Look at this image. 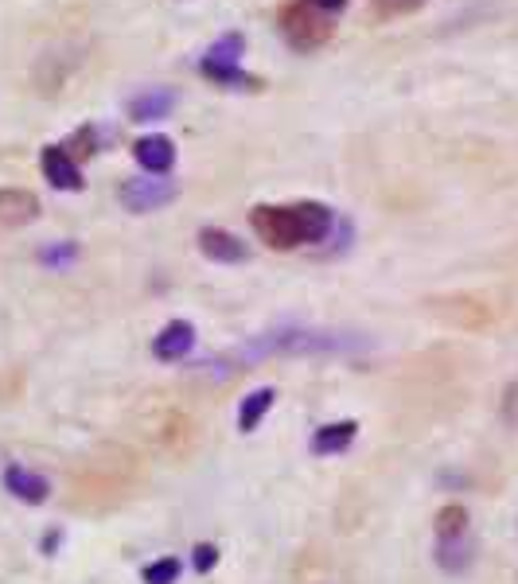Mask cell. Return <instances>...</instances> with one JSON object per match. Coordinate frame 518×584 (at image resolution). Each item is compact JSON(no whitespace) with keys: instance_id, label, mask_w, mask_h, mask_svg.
I'll return each mask as SVG.
<instances>
[{"instance_id":"6da1fadb","label":"cell","mask_w":518,"mask_h":584,"mask_svg":"<svg viewBox=\"0 0 518 584\" xmlns=\"http://www.w3.org/2000/svg\"><path fill=\"white\" fill-rule=\"evenodd\" d=\"M374 347L367 331H343V328H273L250 335L246 343L222 351L215 359H203L191 366L195 378L207 382H226L242 370H254L265 359H304V355H359Z\"/></svg>"},{"instance_id":"7a4b0ae2","label":"cell","mask_w":518,"mask_h":584,"mask_svg":"<svg viewBox=\"0 0 518 584\" xmlns=\"http://www.w3.org/2000/svg\"><path fill=\"white\" fill-rule=\"evenodd\" d=\"M254 234L273 250L316 246L335 230V215L324 203H285V207H254Z\"/></svg>"},{"instance_id":"3957f363","label":"cell","mask_w":518,"mask_h":584,"mask_svg":"<svg viewBox=\"0 0 518 584\" xmlns=\"http://www.w3.org/2000/svg\"><path fill=\"white\" fill-rule=\"evenodd\" d=\"M242 55H246V39L238 32H226L222 39H215V47L203 55L199 71L207 74L215 86H226V90H258L261 82L254 74L242 71Z\"/></svg>"},{"instance_id":"277c9868","label":"cell","mask_w":518,"mask_h":584,"mask_svg":"<svg viewBox=\"0 0 518 584\" xmlns=\"http://www.w3.org/2000/svg\"><path fill=\"white\" fill-rule=\"evenodd\" d=\"M281 32L293 43L296 51H312L320 47L324 39L332 36V16L320 12L312 0H293L285 12H281Z\"/></svg>"},{"instance_id":"5b68a950","label":"cell","mask_w":518,"mask_h":584,"mask_svg":"<svg viewBox=\"0 0 518 584\" xmlns=\"http://www.w3.org/2000/svg\"><path fill=\"white\" fill-rule=\"evenodd\" d=\"M176 195H180V183L168 180V176H141V180L121 183V203H125L133 215L160 211V207L176 203Z\"/></svg>"},{"instance_id":"8992f818","label":"cell","mask_w":518,"mask_h":584,"mask_svg":"<svg viewBox=\"0 0 518 584\" xmlns=\"http://www.w3.org/2000/svg\"><path fill=\"white\" fill-rule=\"evenodd\" d=\"M39 168H43L47 183H51V187H59V191H78V187H82V172H78V164H74L71 152H67L63 145L43 148Z\"/></svg>"},{"instance_id":"52a82bcc","label":"cell","mask_w":518,"mask_h":584,"mask_svg":"<svg viewBox=\"0 0 518 584\" xmlns=\"http://www.w3.org/2000/svg\"><path fill=\"white\" fill-rule=\"evenodd\" d=\"M133 156H137V164L145 168L148 176H168L172 164H176V145H172V137L152 133V137H141L133 145Z\"/></svg>"},{"instance_id":"ba28073f","label":"cell","mask_w":518,"mask_h":584,"mask_svg":"<svg viewBox=\"0 0 518 584\" xmlns=\"http://www.w3.org/2000/svg\"><path fill=\"white\" fill-rule=\"evenodd\" d=\"M191 347H195V328L187 320L164 324V331L152 339V355L164 359V363H180L184 355H191Z\"/></svg>"},{"instance_id":"9c48e42d","label":"cell","mask_w":518,"mask_h":584,"mask_svg":"<svg viewBox=\"0 0 518 584\" xmlns=\"http://www.w3.org/2000/svg\"><path fill=\"white\" fill-rule=\"evenodd\" d=\"M199 250H203V257L222 261V265H238V261H246V242H242L238 234H230V230H219V226L199 230Z\"/></svg>"},{"instance_id":"30bf717a","label":"cell","mask_w":518,"mask_h":584,"mask_svg":"<svg viewBox=\"0 0 518 584\" xmlns=\"http://www.w3.org/2000/svg\"><path fill=\"white\" fill-rule=\"evenodd\" d=\"M4 491L12 495V499H20V503H47V495H51V483H47V475L39 472H28V468H8L4 472Z\"/></svg>"},{"instance_id":"8fae6325","label":"cell","mask_w":518,"mask_h":584,"mask_svg":"<svg viewBox=\"0 0 518 584\" xmlns=\"http://www.w3.org/2000/svg\"><path fill=\"white\" fill-rule=\"evenodd\" d=\"M176 110V90L168 86H152V90H141L133 102H129V121H164L168 113Z\"/></svg>"},{"instance_id":"7c38bea8","label":"cell","mask_w":518,"mask_h":584,"mask_svg":"<svg viewBox=\"0 0 518 584\" xmlns=\"http://www.w3.org/2000/svg\"><path fill=\"white\" fill-rule=\"evenodd\" d=\"M39 215V199L24 187H0V226H24Z\"/></svg>"},{"instance_id":"4fadbf2b","label":"cell","mask_w":518,"mask_h":584,"mask_svg":"<svg viewBox=\"0 0 518 584\" xmlns=\"http://www.w3.org/2000/svg\"><path fill=\"white\" fill-rule=\"evenodd\" d=\"M273 402H277V390L273 386H261L254 394H246V402L238 405V429L242 433H254L261 421H265V413L273 409Z\"/></svg>"},{"instance_id":"5bb4252c","label":"cell","mask_w":518,"mask_h":584,"mask_svg":"<svg viewBox=\"0 0 518 584\" xmlns=\"http://www.w3.org/2000/svg\"><path fill=\"white\" fill-rule=\"evenodd\" d=\"M355 433H359V425H355V421L324 425V429H316V437H312V452H316V456H335V452L351 448Z\"/></svg>"},{"instance_id":"9a60e30c","label":"cell","mask_w":518,"mask_h":584,"mask_svg":"<svg viewBox=\"0 0 518 584\" xmlns=\"http://www.w3.org/2000/svg\"><path fill=\"white\" fill-rule=\"evenodd\" d=\"M437 561H441V569H448V573L468 569V561H472V542H468V534H464V538H444V542H437Z\"/></svg>"},{"instance_id":"2e32d148","label":"cell","mask_w":518,"mask_h":584,"mask_svg":"<svg viewBox=\"0 0 518 584\" xmlns=\"http://www.w3.org/2000/svg\"><path fill=\"white\" fill-rule=\"evenodd\" d=\"M468 534V511L464 507H444L437 514V538H464Z\"/></svg>"},{"instance_id":"e0dca14e","label":"cell","mask_w":518,"mask_h":584,"mask_svg":"<svg viewBox=\"0 0 518 584\" xmlns=\"http://www.w3.org/2000/svg\"><path fill=\"white\" fill-rule=\"evenodd\" d=\"M74 257H78L74 242H59V246H43L39 250V261L51 265V269H67V265H74Z\"/></svg>"},{"instance_id":"ac0fdd59","label":"cell","mask_w":518,"mask_h":584,"mask_svg":"<svg viewBox=\"0 0 518 584\" xmlns=\"http://www.w3.org/2000/svg\"><path fill=\"white\" fill-rule=\"evenodd\" d=\"M176 577H180V561H176V557L152 561L145 569V584H176Z\"/></svg>"},{"instance_id":"d6986e66","label":"cell","mask_w":518,"mask_h":584,"mask_svg":"<svg viewBox=\"0 0 518 584\" xmlns=\"http://www.w3.org/2000/svg\"><path fill=\"white\" fill-rule=\"evenodd\" d=\"M425 0H374L378 16H406V12H417Z\"/></svg>"},{"instance_id":"ffe728a7","label":"cell","mask_w":518,"mask_h":584,"mask_svg":"<svg viewBox=\"0 0 518 584\" xmlns=\"http://www.w3.org/2000/svg\"><path fill=\"white\" fill-rule=\"evenodd\" d=\"M191 561H195V569H199V573H211V569H215V561H219V549L203 542V546H195V557H191Z\"/></svg>"},{"instance_id":"44dd1931","label":"cell","mask_w":518,"mask_h":584,"mask_svg":"<svg viewBox=\"0 0 518 584\" xmlns=\"http://www.w3.org/2000/svg\"><path fill=\"white\" fill-rule=\"evenodd\" d=\"M312 4H316L320 12H328V16H332V12H343V8H347V0H312Z\"/></svg>"}]
</instances>
